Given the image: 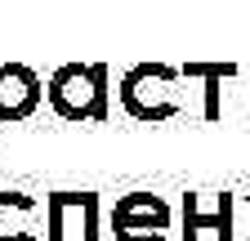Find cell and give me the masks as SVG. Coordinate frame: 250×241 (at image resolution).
<instances>
[{
  "mask_svg": "<svg viewBox=\"0 0 250 241\" xmlns=\"http://www.w3.org/2000/svg\"><path fill=\"white\" fill-rule=\"evenodd\" d=\"M45 103V85L36 72H27L18 63L9 67H0V120H27V116H36V107Z\"/></svg>",
  "mask_w": 250,
  "mask_h": 241,
  "instance_id": "3",
  "label": "cell"
},
{
  "mask_svg": "<svg viewBox=\"0 0 250 241\" xmlns=\"http://www.w3.org/2000/svg\"><path fill=\"white\" fill-rule=\"evenodd\" d=\"M246 116H250V107H246Z\"/></svg>",
  "mask_w": 250,
  "mask_h": 241,
  "instance_id": "9",
  "label": "cell"
},
{
  "mask_svg": "<svg viewBox=\"0 0 250 241\" xmlns=\"http://www.w3.org/2000/svg\"><path fill=\"white\" fill-rule=\"evenodd\" d=\"M179 72L170 67H134V72H125L121 80V107L130 112L134 120H143V125H156V120H174L183 112V103L174 99V85Z\"/></svg>",
  "mask_w": 250,
  "mask_h": 241,
  "instance_id": "2",
  "label": "cell"
},
{
  "mask_svg": "<svg viewBox=\"0 0 250 241\" xmlns=\"http://www.w3.org/2000/svg\"><path fill=\"white\" fill-rule=\"evenodd\" d=\"M45 99L49 107L62 116V120H107L112 107H107V67L94 63V67H58L45 85Z\"/></svg>",
  "mask_w": 250,
  "mask_h": 241,
  "instance_id": "1",
  "label": "cell"
},
{
  "mask_svg": "<svg viewBox=\"0 0 250 241\" xmlns=\"http://www.w3.org/2000/svg\"><path fill=\"white\" fill-rule=\"evenodd\" d=\"M112 232H170V201L156 197V192L116 197Z\"/></svg>",
  "mask_w": 250,
  "mask_h": 241,
  "instance_id": "4",
  "label": "cell"
},
{
  "mask_svg": "<svg viewBox=\"0 0 250 241\" xmlns=\"http://www.w3.org/2000/svg\"><path fill=\"white\" fill-rule=\"evenodd\" d=\"M183 76H201L206 80V89H201V94H206V103H201V116L206 120H219V112H224V107H219V85H224L228 76H232V67H183Z\"/></svg>",
  "mask_w": 250,
  "mask_h": 241,
  "instance_id": "7",
  "label": "cell"
},
{
  "mask_svg": "<svg viewBox=\"0 0 250 241\" xmlns=\"http://www.w3.org/2000/svg\"><path fill=\"white\" fill-rule=\"evenodd\" d=\"M232 205H237L232 192H219L214 197V210H206L197 192H188L183 197V241H197L201 228H214L219 241H232V232H237L232 228Z\"/></svg>",
  "mask_w": 250,
  "mask_h": 241,
  "instance_id": "5",
  "label": "cell"
},
{
  "mask_svg": "<svg viewBox=\"0 0 250 241\" xmlns=\"http://www.w3.org/2000/svg\"><path fill=\"white\" fill-rule=\"evenodd\" d=\"M246 241H250V237H246Z\"/></svg>",
  "mask_w": 250,
  "mask_h": 241,
  "instance_id": "10",
  "label": "cell"
},
{
  "mask_svg": "<svg viewBox=\"0 0 250 241\" xmlns=\"http://www.w3.org/2000/svg\"><path fill=\"white\" fill-rule=\"evenodd\" d=\"M36 210L27 192H0V215H27ZM0 241H36V228L31 223H0Z\"/></svg>",
  "mask_w": 250,
  "mask_h": 241,
  "instance_id": "6",
  "label": "cell"
},
{
  "mask_svg": "<svg viewBox=\"0 0 250 241\" xmlns=\"http://www.w3.org/2000/svg\"><path fill=\"white\" fill-rule=\"evenodd\" d=\"M116 241H166V232H116Z\"/></svg>",
  "mask_w": 250,
  "mask_h": 241,
  "instance_id": "8",
  "label": "cell"
}]
</instances>
